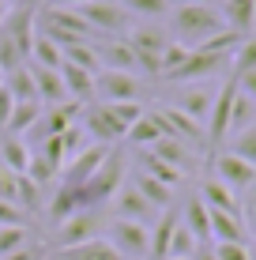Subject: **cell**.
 <instances>
[{"instance_id":"29","label":"cell","mask_w":256,"mask_h":260,"mask_svg":"<svg viewBox=\"0 0 256 260\" xmlns=\"http://www.w3.org/2000/svg\"><path fill=\"white\" fill-rule=\"evenodd\" d=\"M211 102H215V94H211V91H204V87H189V91L181 94L177 110L185 113V117H192V121L204 124V121H207V113H211Z\"/></svg>"},{"instance_id":"5","label":"cell","mask_w":256,"mask_h":260,"mask_svg":"<svg viewBox=\"0 0 256 260\" xmlns=\"http://www.w3.org/2000/svg\"><path fill=\"white\" fill-rule=\"evenodd\" d=\"M76 12L87 19V26H91L94 34H128L132 30V15L117 0H91V4L76 8Z\"/></svg>"},{"instance_id":"49","label":"cell","mask_w":256,"mask_h":260,"mask_svg":"<svg viewBox=\"0 0 256 260\" xmlns=\"http://www.w3.org/2000/svg\"><path fill=\"white\" fill-rule=\"evenodd\" d=\"M23 4H26V8H34V4H38V0H23Z\"/></svg>"},{"instance_id":"36","label":"cell","mask_w":256,"mask_h":260,"mask_svg":"<svg viewBox=\"0 0 256 260\" xmlns=\"http://www.w3.org/2000/svg\"><path fill=\"white\" fill-rule=\"evenodd\" d=\"M200 249V241L189 234V230L177 222V230H173V238H170V249H166V260L170 256H177V260H192V253Z\"/></svg>"},{"instance_id":"1","label":"cell","mask_w":256,"mask_h":260,"mask_svg":"<svg viewBox=\"0 0 256 260\" xmlns=\"http://www.w3.org/2000/svg\"><path fill=\"white\" fill-rule=\"evenodd\" d=\"M170 30L177 34L173 42L196 49L200 42L215 38L218 30H230V26L223 23V12H218L215 4H177L170 12Z\"/></svg>"},{"instance_id":"41","label":"cell","mask_w":256,"mask_h":260,"mask_svg":"<svg viewBox=\"0 0 256 260\" xmlns=\"http://www.w3.org/2000/svg\"><path fill=\"white\" fill-rule=\"evenodd\" d=\"M189 46H181V42H170V46L162 49V79L170 76V72H177L181 64H185V57H189Z\"/></svg>"},{"instance_id":"48","label":"cell","mask_w":256,"mask_h":260,"mask_svg":"<svg viewBox=\"0 0 256 260\" xmlns=\"http://www.w3.org/2000/svg\"><path fill=\"white\" fill-rule=\"evenodd\" d=\"M4 19H8V0H0V26H4Z\"/></svg>"},{"instance_id":"12","label":"cell","mask_w":256,"mask_h":260,"mask_svg":"<svg viewBox=\"0 0 256 260\" xmlns=\"http://www.w3.org/2000/svg\"><path fill=\"white\" fill-rule=\"evenodd\" d=\"M230 64V57H218V53H204V49H192L189 57H185V64L177 72H170V83H196V79H207L215 76V72H223Z\"/></svg>"},{"instance_id":"3","label":"cell","mask_w":256,"mask_h":260,"mask_svg":"<svg viewBox=\"0 0 256 260\" xmlns=\"http://www.w3.org/2000/svg\"><path fill=\"white\" fill-rule=\"evenodd\" d=\"M128 46L132 53H136V68L139 72H147V76H162V49L170 46V30H162V26H155V23H139V26H132L128 30Z\"/></svg>"},{"instance_id":"16","label":"cell","mask_w":256,"mask_h":260,"mask_svg":"<svg viewBox=\"0 0 256 260\" xmlns=\"http://www.w3.org/2000/svg\"><path fill=\"white\" fill-rule=\"evenodd\" d=\"M94 53H98L102 68H113V72H132L136 76V53L125 38H109V42H94Z\"/></svg>"},{"instance_id":"22","label":"cell","mask_w":256,"mask_h":260,"mask_svg":"<svg viewBox=\"0 0 256 260\" xmlns=\"http://www.w3.org/2000/svg\"><path fill=\"white\" fill-rule=\"evenodd\" d=\"M0 166H4L8 174H26V166H30V147H26V140L0 132Z\"/></svg>"},{"instance_id":"7","label":"cell","mask_w":256,"mask_h":260,"mask_svg":"<svg viewBox=\"0 0 256 260\" xmlns=\"http://www.w3.org/2000/svg\"><path fill=\"white\" fill-rule=\"evenodd\" d=\"M79 124L87 128V136H94V143H102V147H113L117 140H125V124L109 113V106L105 102H91L83 106V113H79Z\"/></svg>"},{"instance_id":"26","label":"cell","mask_w":256,"mask_h":260,"mask_svg":"<svg viewBox=\"0 0 256 260\" xmlns=\"http://www.w3.org/2000/svg\"><path fill=\"white\" fill-rule=\"evenodd\" d=\"M42 110L46 106L42 102H15V110H12V117H8V128H4V136H26V132L38 124V117H42Z\"/></svg>"},{"instance_id":"9","label":"cell","mask_w":256,"mask_h":260,"mask_svg":"<svg viewBox=\"0 0 256 260\" xmlns=\"http://www.w3.org/2000/svg\"><path fill=\"white\" fill-rule=\"evenodd\" d=\"M151 113L158 117V124L166 128V136L189 143L192 151H196V147H207V132H204V124L192 121V117H185L177 106H162V110H151Z\"/></svg>"},{"instance_id":"37","label":"cell","mask_w":256,"mask_h":260,"mask_svg":"<svg viewBox=\"0 0 256 260\" xmlns=\"http://www.w3.org/2000/svg\"><path fill=\"white\" fill-rule=\"evenodd\" d=\"M234 76H245V72H256V34L241 38V46L234 49Z\"/></svg>"},{"instance_id":"43","label":"cell","mask_w":256,"mask_h":260,"mask_svg":"<svg viewBox=\"0 0 256 260\" xmlns=\"http://www.w3.org/2000/svg\"><path fill=\"white\" fill-rule=\"evenodd\" d=\"M211 249L218 260H252L249 245H241V241H211Z\"/></svg>"},{"instance_id":"11","label":"cell","mask_w":256,"mask_h":260,"mask_svg":"<svg viewBox=\"0 0 256 260\" xmlns=\"http://www.w3.org/2000/svg\"><path fill=\"white\" fill-rule=\"evenodd\" d=\"M234 94H237V79L230 76L223 83V91L215 94V102H211V113H207V143L211 147H218V143L230 140V106H234Z\"/></svg>"},{"instance_id":"4","label":"cell","mask_w":256,"mask_h":260,"mask_svg":"<svg viewBox=\"0 0 256 260\" xmlns=\"http://www.w3.org/2000/svg\"><path fill=\"white\" fill-rule=\"evenodd\" d=\"M105 241L125 260H147V253H151V230L132 219H109L105 222Z\"/></svg>"},{"instance_id":"19","label":"cell","mask_w":256,"mask_h":260,"mask_svg":"<svg viewBox=\"0 0 256 260\" xmlns=\"http://www.w3.org/2000/svg\"><path fill=\"white\" fill-rule=\"evenodd\" d=\"M181 226L189 230L200 245H211V211H207V204L200 200V196H189V204H185V211H181Z\"/></svg>"},{"instance_id":"14","label":"cell","mask_w":256,"mask_h":260,"mask_svg":"<svg viewBox=\"0 0 256 260\" xmlns=\"http://www.w3.org/2000/svg\"><path fill=\"white\" fill-rule=\"evenodd\" d=\"M158 215H162V211H155L132 185H121V192L113 196V219H132V222H143V226H147V222L158 219Z\"/></svg>"},{"instance_id":"39","label":"cell","mask_w":256,"mask_h":260,"mask_svg":"<svg viewBox=\"0 0 256 260\" xmlns=\"http://www.w3.org/2000/svg\"><path fill=\"white\" fill-rule=\"evenodd\" d=\"M60 147H64V158H76L79 151H87V128L83 124H68L64 132H60Z\"/></svg>"},{"instance_id":"23","label":"cell","mask_w":256,"mask_h":260,"mask_svg":"<svg viewBox=\"0 0 256 260\" xmlns=\"http://www.w3.org/2000/svg\"><path fill=\"white\" fill-rule=\"evenodd\" d=\"M53 260H125V256H121L105 238H94V241H83V245L60 249V253L53 256Z\"/></svg>"},{"instance_id":"28","label":"cell","mask_w":256,"mask_h":260,"mask_svg":"<svg viewBox=\"0 0 256 260\" xmlns=\"http://www.w3.org/2000/svg\"><path fill=\"white\" fill-rule=\"evenodd\" d=\"M162 136H166V128L158 124L155 113H143V117H139V121L125 132V140H128V143H136V147H147V151H151Z\"/></svg>"},{"instance_id":"25","label":"cell","mask_w":256,"mask_h":260,"mask_svg":"<svg viewBox=\"0 0 256 260\" xmlns=\"http://www.w3.org/2000/svg\"><path fill=\"white\" fill-rule=\"evenodd\" d=\"M177 222H181V211H162L155 219V234H151V260H166V249H170V238H173V230H177Z\"/></svg>"},{"instance_id":"45","label":"cell","mask_w":256,"mask_h":260,"mask_svg":"<svg viewBox=\"0 0 256 260\" xmlns=\"http://www.w3.org/2000/svg\"><path fill=\"white\" fill-rule=\"evenodd\" d=\"M12 110H15V98L4 91V87H0V132L8 128V117H12Z\"/></svg>"},{"instance_id":"44","label":"cell","mask_w":256,"mask_h":260,"mask_svg":"<svg viewBox=\"0 0 256 260\" xmlns=\"http://www.w3.org/2000/svg\"><path fill=\"white\" fill-rule=\"evenodd\" d=\"M26 222V211L15 208L12 200H0V226H23Z\"/></svg>"},{"instance_id":"13","label":"cell","mask_w":256,"mask_h":260,"mask_svg":"<svg viewBox=\"0 0 256 260\" xmlns=\"http://www.w3.org/2000/svg\"><path fill=\"white\" fill-rule=\"evenodd\" d=\"M215 177L237 192V189H249L256 181V166L245 162V158H237V155H230V151H223V155H215Z\"/></svg>"},{"instance_id":"33","label":"cell","mask_w":256,"mask_h":260,"mask_svg":"<svg viewBox=\"0 0 256 260\" xmlns=\"http://www.w3.org/2000/svg\"><path fill=\"white\" fill-rule=\"evenodd\" d=\"M64 60H68V64H76V68H83V72H91V76H98V72H102V60H98V53H94V42L68 46L64 49Z\"/></svg>"},{"instance_id":"17","label":"cell","mask_w":256,"mask_h":260,"mask_svg":"<svg viewBox=\"0 0 256 260\" xmlns=\"http://www.w3.org/2000/svg\"><path fill=\"white\" fill-rule=\"evenodd\" d=\"M57 72H60V79H64V91H68L72 102H79V106H91L94 102V76H91V72L68 64V60H60Z\"/></svg>"},{"instance_id":"10","label":"cell","mask_w":256,"mask_h":260,"mask_svg":"<svg viewBox=\"0 0 256 260\" xmlns=\"http://www.w3.org/2000/svg\"><path fill=\"white\" fill-rule=\"evenodd\" d=\"M109 155V147H102V143H94V147H87V151H79L76 158H68L64 170H60V177H57V189H68V192H79L87 185V177L98 170V162Z\"/></svg>"},{"instance_id":"18","label":"cell","mask_w":256,"mask_h":260,"mask_svg":"<svg viewBox=\"0 0 256 260\" xmlns=\"http://www.w3.org/2000/svg\"><path fill=\"white\" fill-rule=\"evenodd\" d=\"M200 200H204L211 211H226V215H241V219H245L237 192L230 189V185H223L218 177H207V181H204V189H200Z\"/></svg>"},{"instance_id":"51","label":"cell","mask_w":256,"mask_h":260,"mask_svg":"<svg viewBox=\"0 0 256 260\" xmlns=\"http://www.w3.org/2000/svg\"><path fill=\"white\" fill-rule=\"evenodd\" d=\"M170 260H177V256H170Z\"/></svg>"},{"instance_id":"8","label":"cell","mask_w":256,"mask_h":260,"mask_svg":"<svg viewBox=\"0 0 256 260\" xmlns=\"http://www.w3.org/2000/svg\"><path fill=\"white\" fill-rule=\"evenodd\" d=\"M94 238H102V219H98V211H91V208H79L76 215H68L64 222H57V245L60 249L83 245V241H94Z\"/></svg>"},{"instance_id":"2","label":"cell","mask_w":256,"mask_h":260,"mask_svg":"<svg viewBox=\"0 0 256 260\" xmlns=\"http://www.w3.org/2000/svg\"><path fill=\"white\" fill-rule=\"evenodd\" d=\"M125 155L121 151H109V155L98 162V170H94L91 177H87V185L76 192V200H79V208H98V204H109L113 196L121 192V185H125Z\"/></svg>"},{"instance_id":"42","label":"cell","mask_w":256,"mask_h":260,"mask_svg":"<svg viewBox=\"0 0 256 260\" xmlns=\"http://www.w3.org/2000/svg\"><path fill=\"white\" fill-rule=\"evenodd\" d=\"M26 245V230L23 226H0V256L15 253V249Z\"/></svg>"},{"instance_id":"15","label":"cell","mask_w":256,"mask_h":260,"mask_svg":"<svg viewBox=\"0 0 256 260\" xmlns=\"http://www.w3.org/2000/svg\"><path fill=\"white\" fill-rule=\"evenodd\" d=\"M30 64V60H26ZM30 76H34V94H38L42 106H60V102H72L64 91V79H60L57 68H42V64H30Z\"/></svg>"},{"instance_id":"30","label":"cell","mask_w":256,"mask_h":260,"mask_svg":"<svg viewBox=\"0 0 256 260\" xmlns=\"http://www.w3.org/2000/svg\"><path fill=\"white\" fill-rule=\"evenodd\" d=\"M139 158H143V162H139V174H147V177H155V181H162L166 189H177V185L185 181V174H181V170H173L170 162H162V158H155L151 151H143V155H139Z\"/></svg>"},{"instance_id":"40","label":"cell","mask_w":256,"mask_h":260,"mask_svg":"<svg viewBox=\"0 0 256 260\" xmlns=\"http://www.w3.org/2000/svg\"><path fill=\"white\" fill-rule=\"evenodd\" d=\"M105 106H109V113H113L121 124H125V128H132V124H136V121L147 113L143 102H105Z\"/></svg>"},{"instance_id":"20","label":"cell","mask_w":256,"mask_h":260,"mask_svg":"<svg viewBox=\"0 0 256 260\" xmlns=\"http://www.w3.org/2000/svg\"><path fill=\"white\" fill-rule=\"evenodd\" d=\"M218 12H223V23L241 38L256 26V0H223Z\"/></svg>"},{"instance_id":"46","label":"cell","mask_w":256,"mask_h":260,"mask_svg":"<svg viewBox=\"0 0 256 260\" xmlns=\"http://www.w3.org/2000/svg\"><path fill=\"white\" fill-rule=\"evenodd\" d=\"M0 260H42V253H38V245L26 241L23 249H15V253H8V256H0Z\"/></svg>"},{"instance_id":"47","label":"cell","mask_w":256,"mask_h":260,"mask_svg":"<svg viewBox=\"0 0 256 260\" xmlns=\"http://www.w3.org/2000/svg\"><path fill=\"white\" fill-rule=\"evenodd\" d=\"M53 8H83V4H91V0H49Z\"/></svg>"},{"instance_id":"32","label":"cell","mask_w":256,"mask_h":260,"mask_svg":"<svg viewBox=\"0 0 256 260\" xmlns=\"http://www.w3.org/2000/svg\"><path fill=\"white\" fill-rule=\"evenodd\" d=\"M30 64H42V68H60V60H64V53H60V46H53V42L46 38V34H34V46H30Z\"/></svg>"},{"instance_id":"38","label":"cell","mask_w":256,"mask_h":260,"mask_svg":"<svg viewBox=\"0 0 256 260\" xmlns=\"http://www.w3.org/2000/svg\"><path fill=\"white\" fill-rule=\"evenodd\" d=\"M121 8H125V12L132 15H147V19H158V15H166L170 12V0H117Z\"/></svg>"},{"instance_id":"35","label":"cell","mask_w":256,"mask_h":260,"mask_svg":"<svg viewBox=\"0 0 256 260\" xmlns=\"http://www.w3.org/2000/svg\"><path fill=\"white\" fill-rule=\"evenodd\" d=\"M230 155H237V158H245V162L256 166V124H249V128H241V132L230 136Z\"/></svg>"},{"instance_id":"6","label":"cell","mask_w":256,"mask_h":260,"mask_svg":"<svg viewBox=\"0 0 256 260\" xmlns=\"http://www.w3.org/2000/svg\"><path fill=\"white\" fill-rule=\"evenodd\" d=\"M94 98H98V102H139V98H143V83H139V76H132V72L102 68L98 76H94Z\"/></svg>"},{"instance_id":"27","label":"cell","mask_w":256,"mask_h":260,"mask_svg":"<svg viewBox=\"0 0 256 260\" xmlns=\"http://www.w3.org/2000/svg\"><path fill=\"white\" fill-rule=\"evenodd\" d=\"M132 189L143 196V200L151 204L155 211H170V204H173V189H166L162 181H155V177H147V174H136Z\"/></svg>"},{"instance_id":"21","label":"cell","mask_w":256,"mask_h":260,"mask_svg":"<svg viewBox=\"0 0 256 260\" xmlns=\"http://www.w3.org/2000/svg\"><path fill=\"white\" fill-rule=\"evenodd\" d=\"M211 241H241V245H249V226H245L241 215L211 211Z\"/></svg>"},{"instance_id":"34","label":"cell","mask_w":256,"mask_h":260,"mask_svg":"<svg viewBox=\"0 0 256 260\" xmlns=\"http://www.w3.org/2000/svg\"><path fill=\"white\" fill-rule=\"evenodd\" d=\"M252 117H256V102L237 91L234 94V106H230V136H234V132H241V128H249V124H256Z\"/></svg>"},{"instance_id":"31","label":"cell","mask_w":256,"mask_h":260,"mask_svg":"<svg viewBox=\"0 0 256 260\" xmlns=\"http://www.w3.org/2000/svg\"><path fill=\"white\" fill-rule=\"evenodd\" d=\"M4 91L15 98V102H38L34 94V76H30V64H19L15 72L4 76Z\"/></svg>"},{"instance_id":"50","label":"cell","mask_w":256,"mask_h":260,"mask_svg":"<svg viewBox=\"0 0 256 260\" xmlns=\"http://www.w3.org/2000/svg\"><path fill=\"white\" fill-rule=\"evenodd\" d=\"M0 87H4V72H0Z\"/></svg>"},{"instance_id":"24","label":"cell","mask_w":256,"mask_h":260,"mask_svg":"<svg viewBox=\"0 0 256 260\" xmlns=\"http://www.w3.org/2000/svg\"><path fill=\"white\" fill-rule=\"evenodd\" d=\"M151 155L162 158V162H170L173 170H181V174H189V170H192V147H189V143H181V140H173V136H162L151 147Z\"/></svg>"},{"instance_id":"52","label":"cell","mask_w":256,"mask_h":260,"mask_svg":"<svg viewBox=\"0 0 256 260\" xmlns=\"http://www.w3.org/2000/svg\"><path fill=\"white\" fill-rule=\"evenodd\" d=\"M8 4H12V0H8Z\"/></svg>"}]
</instances>
